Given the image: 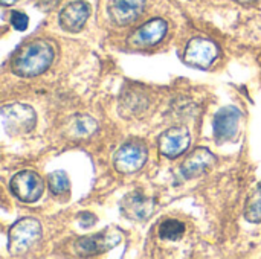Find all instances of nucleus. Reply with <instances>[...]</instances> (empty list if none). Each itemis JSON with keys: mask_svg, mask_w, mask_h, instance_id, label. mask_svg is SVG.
<instances>
[{"mask_svg": "<svg viewBox=\"0 0 261 259\" xmlns=\"http://www.w3.org/2000/svg\"><path fill=\"white\" fill-rule=\"evenodd\" d=\"M185 234V224L177 220H167L159 226V238L164 241H179Z\"/></svg>", "mask_w": 261, "mask_h": 259, "instance_id": "obj_17", "label": "nucleus"}, {"mask_svg": "<svg viewBox=\"0 0 261 259\" xmlns=\"http://www.w3.org/2000/svg\"><path fill=\"white\" fill-rule=\"evenodd\" d=\"M240 121H242V111L234 107H222L213 121V130H214V137L217 142L225 143V142H232L239 136V128H240Z\"/></svg>", "mask_w": 261, "mask_h": 259, "instance_id": "obj_7", "label": "nucleus"}, {"mask_svg": "<svg viewBox=\"0 0 261 259\" xmlns=\"http://www.w3.org/2000/svg\"><path fill=\"white\" fill-rule=\"evenodd\" d=\"M89 15H90L89 3L83 0H76L63 8L58 17V23L61 29H64L66 32L75 34V32H80L86 26Z\"/></svg>", "mask_w": 261, "mask_h": 259, "instance_id": "obj_12", "label": "nucleus"}, {"mask_svg": "<svg viewBox=\"0 0 261 259\" xmlns=\"http://www.w3.org/2000/svg\"><path fill=\"white\" fill-rule=\"evenodd\" d=\"M18 0H0V3L3 5V6H11V5H14V3H17Z\"/></svg>", "mask_w": 261, "mask_h": 259, "instance_id": "obj_20", "label": "nucleus"}, {"mask_svg": "<svg viewBox=\"0 0 261 259\" xmlns=\"http://www.w3.org/2000/svg\"><path fill=\"white\" fill-rule=\"evenodd\" d=\"M145 3L147 0H113L109 8L110 18L118 26L132 24L142 15Z\"/></svg>", "mask_w": 261, "mask_h": 259, "instance_id": "obj_14", "label": "nucleus"}, {"mask_svg": "<svg viewBox=\"0 0 261 259\" xmlns=\"http://www.w3.org/2000/svg\"><path fill=\"white\" fill-rule=\"evenodd\" d=\"M216 162H217L216 156L208 148L203 147L196 148L191 154H188V157L180 165V174L188 180L199 177L208 169H211L216 165Z\"/></svg>", "mask_w": 261, "mask_h": 259, "instance_id": "obj_13", "label": "nucleus"}, {"mask_svg": "<svg viewBox=\"0 0 261 259\" xmlns=\"http://www.w3.org/2000/svg\"><path fill=\"white\" fill-rule=\"evenodd\" d=\"M119 208L125 218L133 221H142L153 214L154 202L153 198L147 197L141 191H133L122 198Z\"/></svg>", "mask_w": 261, "mask_h": 259, "instance_id": "obj_11", "label": "nucleus"}, {"mask_svg": "<svg viewBox=\"0 0 261 259\" xmlns=\"http://www.w3.org/2000/svg\"><path fill=\"white\" fill-rule=\"evenodd\" d=\"M49 189L54 195H64L70 189L69 177L64 171H54L47 176Z\"/></svg>", "mask_w": 261, "mask_h": 259, "instance_id": "obj_18", "label": "nucleus"}, {"mask_svg": "<svg viewBox=\"0 0 261 259\" xmlns=\"http://www.w3.org/2000/svg\"><path fill=\"white\" fill-rule=\"evenodd\" d=\"M121 240H122V232L116 227H109L99 234L80 238L73 247H75V253L80 256H95L116 247L121 243Z\"/></svg>", "mask_w": 261, "mask_h": 259, "instance_id": "obj_5", "label": "nucleus"}, {"mask_svg": "<svg viewBox=\"0 0 261 259\" xmlns=\"http://www.w3.org/2000/svg\"><path fill=\"white\" fill-rule=\"evenodd\" d=\"M11 191L18 200L24 203H34L43 195L44 183L35 171L24 169L11 179Z\"/></svg>", "mask_w": 261, "mask_h": 259, "instance_id": "obj_8", "label": "nucleus"}, {"mask_svg": "<svg viewBox=\"0 0 261 259\" xmlns=\"http://www.w3.org/2000/svg\"><path fill=\"white\" fill-rule=\"evenodd\" d=\"M11 24L17 29V31H24L29 24V18L26 14L20 12V11H14L11 14Z\"/></svg>", "mask_w": 261, "mask_h": 259, "instance_id": "obj_19", "label": "nucleus"}, {"mask_svg": "<svg viewBox=\"0 0 261 259\" xmlns=\"http://www.w3.org/2000/svg\"><path fill=\"white\" fill-rule=\"evenodd\" d=\"M219 53H220L219 46L213 40L196 37L188 41L184 52V60L187 64L193 67L210 69L219 58Z\"/></svg>", "mask_w": 261, "mask_h": 259, "instance_id": "obj_6", "label": "nucleus"}, {"mask_svg": "<svg viewBox=\"0 0 261 259\" xmlns=\"http://www.w3.org/2000/svg\"><path fill=\"white\" fill-rule=\"evenodd\" d=\"M43 231L38 220L26 217L15 221L8 234V250L12 256L28 255L41 240Z\"/></svg>", "mask_w": 261, "mask_h": 259, "instance_id": "obj_2", "label": "nucleus"}, {"mask_svg": "<svg viewBox=\"0 0 261 259\" xmlns=\"http://www.w3.org/2000/svg\"><path fill=\"white\" fill-rule=\"evenodd\" d=\"M167 32H168L167 21L162 18H153V20L144 23L142 26H139L138 29H135L128 35L127 43L136 49L153 47L165 38Z\"/></svg>", "mask_w": 261, "mask_h": 259, "instance_id": "obj_9", "label": "nucleus"}, {"mask_svg": "<svg viewBox=\"0 0 261 259\" xmlns=\"http://www.w3.org/2000/svg\"><path fill=\"white\" fill-rule=\"evenodd\" d=\"M148 159V148L141 140L125 142L115 154L113 165L115 169L121 174L138 172Z\"/></svg>", "mask_w": 261, "mask_h": 259, "instance_id": "obj_4", "label": "nucleus"}, {"mask_svg": "<svg viewBox=\"0 0 261 259\" xmlns=\"http://www.w3.org/2000/svg\"><path fill=\"white\" fill-rule=\"evenodd\" d=\"M191 143L190 131L184 127H171L161 133L158 139V147L161 154H164L168 159H176L187 153Z\"/></svg>", "mask_w": 261, "mask_h": 259, "instance_id": "obj_10", "label": "nucleus"}, {"mask_svg": "<svg viewBox=\"0 0 261 259\" xmlns=\"http://www.w3.org/2000/svg\"><path fill=\"white\" fill-rule=\"evenodd\" d=\"M70 130L75 137H89L98 130V124L93 118L87 114H76L72 119Z\"/></svg>", "mask_w": 261, "mask_h": 259, "instance_id": "obj_16", "label": "nucleus"}, {"mask_svg": "<svg viewBox=\"0 0 261 259\" xmlns=\"http://www.w3.org/2000/svg\"><path fill=\"white\" fill-rule=\"evenodd\" d=\"M2 125L9 136L31 133L37 125V113L28 104H6L2 107Z\"/></svg>", "mask_w": 261, "mask_h": 259, "instance_id": "obj_3", "label": "nucleus"}, {"mask_svg": "<svg viewBox=\"0 0 261 259\" xmlns=\"http://www.w3.org/2000/svg\"><path fill=\"white\" fill-rule=\"evenodd\" d=\"M54 47L44 40H32L17 49L9 67L12 73L31 78L44 73L54 61Z\"/></svg>", "mask_w": 261, "mask_h": 259, "instance_id": "obj_1", "label": "nucleus"}, {"mask_svg": "<svg viewBox=\"0 0 261 259\" xmlns=\"http://www.w3.org/2000/svg\"><path fill=\"white\" fill-rule=\"evenodd\" d=\"M245 218L249 223H261V182L251 191L246 198Z\"/></svg>", "mask_w": 261, "mask_h": 259, "instance_id": "obj_15", "label": "nucleus"}]
</instances>
